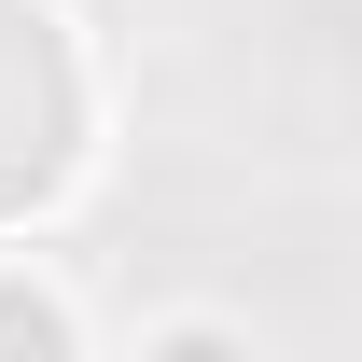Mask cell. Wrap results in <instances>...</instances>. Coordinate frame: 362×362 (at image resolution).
Masks as SVG:
<instances>
[{
  "mask_svg": "<svg viewBox=\"0 0 362 362\" xmlns=\"http://www.w3.org/2000/svg\"><path fill=\"white\" fill-rule=\"evenodd\" d=\"M0 362H56V307L14 293V279H0Z\"/></svg>",
  "mask_w": 362,
  "mask_h": 362,
  "instance_id": "2",
  "label": "cell"
},
{
  "mask_svg": "<svg viewBox=\"0 0 362 362\" xmlns=\"http://www.w3.org/2000/svg\"><path fill=\"white\" fill-rule=\"evenodd\" d=\"M168 362H223V334H181V349H168Z\"/></svg>",
  "mask_w": 362,
  "mask_h": 362,
  "instance_id": "3",
  "label": "cell"
},
{
  "mask_svg": "<svg viewBox=\"0 0 362 362\" xmlns=\"http://www.w3.org/2000/svg\"><path fill=\"white\" fill-rule=\"evenodd\" d=\"M56 168V56L28 42V14H0V181Z\"/></svg>",
  "mask_w": 362,
  "mask_h": 362,
  "instance_id": "1",
  "label": "cell"
}]
</instances>
